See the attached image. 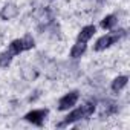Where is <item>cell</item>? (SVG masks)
Instances as JSON below:
<instances>
[{"instance_id":"obj_1","label":"cell","mask_w":130,"mask_h":130,"mask_svg":"<svg viewBox=\"0 0 130 130\" xmlns=\"http://www.w3.org/2000/svg\"><path fill=\"white\" fill-rule=\"evenodd\" d=\"M125 29H118V31H113V34H109V35H103L101 38H98L96 40V43H95V46H93V49L96 51V52H100V51H104V49H107V47H110L112 44H115L118 40H121L122 37H125Z\"/></svg>"},{"instance_id":"obj_2","label":"cell","mask_w":130,"mask_h":130,"mask_svg":"<svg viewBox=\"0 0 130 130\" xmlns=\"http://www.w3.org/2000/svg\"><path fill=\"white\" fill-rule=\"evenodd\" d=\"M47 113H49V110H47V109H37V110H31V112H28V113L25 115V121H28V122H31V124H34V125L41 127V125L44 124V119H46Z\"/></svg>"},{"instance_id":"obj_3","label":"cell","mask_w":130,"mask_h":130,"mask_svg":"<svg viewBox=\"0 0 130 130\" xmlns=\"http://www.w3.org/2000/svg\"><path fill=\"white\" fill-rule=\"evenodd\" d=\"M78 98H80V92L78 90H72V92L66 93L58 101V110H69V109H72L77 104Z\"/></svg>"},{"instance_id":"obj_4","label":"cell","mask_w":130,"mask_h":130,"mask_svg":"<svg viewBox=\"0 0 130 130\" xmlns=\"http://www.w3.org/2000/svg\"><path fill=\"white\" fill-rule=\"evenodd\" d=\"M34 15H35V20H37L40 29L47 28V26L52 23V12H51L47 8H40V9H37Z\"/></svg>"},{"instance_id":"obj_5","label":"cell","mask_w":130,"mask_h":130,"mask_svg":"<svg viewBox=\"0 0 130 130\" xmlns=\"http://www.w3.org/2000/svg\"><path fill=\"white\" fill-rule=\"evenodd\" d=\"M118 112V104L112 100H103L100 103V116L107 118L110 115H115Z\"/></svg>"},{"instance_id":"obj_6","label":"cell","mask_w":130,"mask_h":130,"mask_svg":"<svg viewBox=\"0 0 130 130\" xmlns=\"http://www.w3.org/2000/svg\"><path fill=\"white\" fill-rule=\"evenodd\" d=\"M80 119H86L84 112H83V109H81V107H78V109L72 110V112H71L66 118H64V121H63L61 124H58V127H64V125L74 124V122H77V121H80Z\"/></svg>"},{"instance_id":"obj_7","label":"cell","mask_w":130,"mask_h":130,"mask_svg":"<svg viewBox=\"0 0 130 130\" xmlns=\"http://www.w3.org/2000/svg\"><path fill=\"white\" fill-rule=\"evenodd\" d=\"M17 14H19L17 5H14V3H6V5L2 8V11H0V19H2V20H11V19H14Z\"/></svg>"},{"instance_id":"obj_8","label":"cell","mask_w":130,"mask_h":130,"mask_svg":"<svg viewBox=\"0 0 130 130\" xmlns=\"http://www.w3.org/2000/svg\"><path fill=\"white\" fill-rule=\"evenodd\" d=\"M95 32H96V28L93 26V25H89V26H84L81 31H80V34H78V37H77V41H83V43H87L93 35H95Z\"/></svg>"},{"instance_id":"obj_9","label":"cell","mask_w":130,"mask_h":130,"mask_svg":"<svg viewBox=\"0 0 130 130\" xmlns=\"http://www.w3.org/2000/svg\"><path fill=\"white\" fill-rule=\"evenodd\" d=\"M127 81H128V78L125 77V75H121V77H116L113 81H112V90L115 92V93H118V92H121L125 86H127Z\"/></svg>"},{"instance_id":"obj_10","label":"cell","mask_w":130,"mask_h":130,"mask_svg":"<svg viewBox=\"0 0 130 130\" xmlns=\"http://www.w3.org/2000/svg\"><path fill=\"white\" fill-rule=\"evenodd\" d=\"M86 49H87L86 43H83V41H77V43L72 46V49H71V57H72V58H80V57L86 52Z\"/></svg>"},{"instance_id":"obj_11","label":"cell","mask_w":130,"mask_h":130,"mask_svg":"<svg viewBox=\"0 0 130 130\" xmlns=\"http://www.w3.org/2000/svg\"><path fill=\"white\" fill-rule=\"evenodd\" d=\"M116 23H118L116 15L110 14V15H106V17L101 20V28H103V29H113V28L116 26Z\"/></svg>"},{"instance_id":"obj_12","label":"cell","mask_w":130,"mask_h":130,"mask_svg":"<svg viewBox=\"0 0 130 130\" xmlns=\"http://www.w3.org/2000/svg\"><path fill=\"white\" fill-rule=\"evenodd\" d=\"M12 55H20L25 49H23V41L22 38H17V40H12L11 44H9V49H8Z\"/></svg>"},{"instance_id":"obj_13","label":"cell","mask_w":130,"mask_h":130,"mask_svg":"<svg viewBox=\"0 0 130 130\" xmlns=\"http://www.w3.org/2000/svg\"><path fill=\"white\" fill-rule=\"evenodd\" d=\"M12 58H14V55L9 51L2 52V54H0V68H8L11 64V61H12Z\"/></svg>"},{"instance_id":"obj_14","label":"cell","mask_w":130,"mask_h":130,"mask_svg":"<svg viewBox=\"0 0 130 130\" xmlns=\"http://www.w3.org/2000/svg\"><path fill=\"white\" fill-rule=\"evenodd\" d=\"M22 41H23V49H25V51H29V49H32V47L35 46V40H34V37H32L31 34H26V35L22 38Z\"/></svg>"},{"instance_id":"obj_15","label":"cell","mask_w":130,"mask_h":130,"mask_svg":"<svg viewBox=\"0 0 130 130\" xmlns=\"http://www.w3.org/2000/svg\"><path fill=\"white\" fill-rule=\"evenodd\" d=\"M23 77H25L28 81H32V80H35V78L38 77V72H37L34 68H25V69H23Z\"/></svg>"},{"instance_id":"obj_16","label":"cell","mask_w":130,"mask_h":130,"mask_svg":"<svg viewBox=\"0 0 130 130\" xmlns=\"http://www.w3.org/2000/svg\"><path fill=\"white\" fill-rule=\"evenodd\" d=\"M98 2H103V0H98Z\"/></svg>"}]
</instances>
